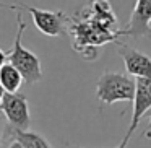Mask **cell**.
<instances>
[{
    "label": "cell",
    "instance_id": "6da1fadb",
    "mask_svg": "<svg viewBox=\"0 0 151 148\" xmlns=\"http://www.w3.org/2000/svg\"><path fill=\"white\" fill-rule=\"evenodd\" d=\"M28 25L23 21L21 13L17 15V36L13 41V47L8 52V64L15 67L23 77V82L26 85H34L42 78V69H41V60L33 51L23 47L21 38Z\"/></svg>",
    "mask_w": 151,
    "mask_h": 148
},
{
    "label": "cell",
    "instance_id": "7a4b0ae2",
    "mask_svg": "<svg viewBox=\"0 0 151 148\" xmlns=\"http://www.w3.org/2000/svg\"><path fill=\"white\" fill-rule=\"evenodd\" d=\"M96 96L107 106L119 101L133 103L135 78L117 72H104L96 83Z\"/></svg>",
    "mask_w": 151,
    "mask_h": 148
},
{
    "label": "cell",
    "instance_id": "3957f363",
    "mask_svg": "<svg viewBox=\"0 0 151 148\" xmlns=\"http://www.w3.org/2000/svg\"><path fill=\"white\" fill-rule=\"evenodd\" d=\"M0 114H4L8 124L5 125L10 130H29L31 114L29 103L24 93H5L0 103Z\"/></svg>",
    "mask_w": 151,
    "mask_h": 148
},
{
    "label": "cell",
    "instance_id": "277c9868",
    "mask_svg": "<svg viewBox=\"0 0 151 148\" xmlns=\"http://www.w3.org/2000/svg\"><path fill=\"white\" fill-rule=\"evenodd\" d=\"M18 8L29 12L34 26L42 34L50 38L65 34V25L68 23V17L63 12H49V10H41V8H36V7H26V5H21Z\"/></svg>",
    "mask_w": 151,
    "mask_h": 148
},
{
    "label": "cell",
    "instance_id": "5b68a950",
    "mask_svg": "<svg viewBox=\"0 0 151 148\" xmlns=\"http://www.w3.org/2000/svg\"><path fill=\"white\" fill-rule=\"evenodd\" d=\"M119 54L122 56V60L125 64V69L128 72V77L132 78H151V57L145 52L127 44L117 43Z\"/></svg>",
    "mask_w": 151,
    "mask_h": 148
},
{
    "label": "cell",
    "instance_id": "8992f818",
    "mask_svg": "<svg viewBox=\"0 0 151 148\" xmlns=\"http://www.w3.org/2000/svg\"><path fill=\"white\" fill-rule=\"evenodd\" d=\"M120 36H150L151 38V0L135 2L133 12L125 30L120 31Z\"/></svg>",
    "mask_w": 151,
    "mask_h": 148
},
{
    "label": "cell",
    "instance_id": "52a82bcc",
    "mask_svg": "<svg viewBox=\"0 0 151 148\" xmlns=\"http://www.w3.org/2000/svg\"><path fill=\"white\" fill-rule=\"evenodd\" d=\"M151 111V78H137L135 80V96H133V109H132V122L128 127V134L133 135L138 127L140 119Z\"/></svg>",
    "mask_w": 151,
    "mask_h": 148
},
{
    "label": "cell",
    "instance_id": "ba28073f",
    "mask_svg": "<svg viewBox=\"0 0 151 148\" xmlns=\"http://www.w3.org/2000/svg\"><path fill=\"white\" fill-rule=\"evenodd\" d=\"M2 138H13L18 140L24 148H52V145L46 140L44 135H41L39 132L34 130H10L5 127L2 132Z\"/></svg>",
    "mask_w": 151,
    "mask_h": 148
},
{
    "label": "cell",
    "instance_id": "9c48e42d",
    "mask_svg": "<svg viewBox=\"0 0 151 148\" xmlns=\"http://www.w3.org/2000/svg\"><path fill=\"white\" fill-rule=\"evenodd\" d=\"M21 83H23V77L12 64H5L0 69V86L5 93H8V95L18 93Z\"/></svg>",
    "mask_w": 151,
    "mask_h": 148
},
{
    "label": "cell",
    "instance_id": "30bf717a",
    "mask_svg": "<svg viewBox=\"0 0 151 148\" xmlns=\"http://www.w3.org/2000/svg\"><path fill=\"white\" fill-rule=\"evenodd\" d=\"M8 59V52L7 51H4V49H0V69L5 65V60Z\"/></svg>",
    "mask_w": 151,
    "mask_h": 148
},
{
    "label": "cell",
    "instance_id": "8fae6325",
    "mask_svg": "<svg viewBox=\"0 0 151 148\" xmlns=\"http://www.w3.org/2000/svg\"><path fill=\"white\" fill-rule=\"evenodd\" d=\"M130 138H132V134H128V132H127V135H125V138L120 142V145H119V147H115V148H127V145H128V140H130Z\"/></svg>",
    "mask_w": 151,
    "mask_h": 148
},
{
    "label": "cell",
    "instance_id": "7c38bea8",
    "mask_svg": "<svg viewBox=\"0 0 151 148\" xmlns=\"http://www.w3.org/2000/svg\"><path fill=\"white\" fill-rule=\"evenodd\" d=\"M8 148H24V147H23V145H21L18 140H13V138H12L10 145H8Z\"/></svg>",
    "mask_w": 151,
    "mask_h": 148
},
{
    "label": "cell",
    "instance_id": "4fadbf2b",
    "mask_svg": "<svg viewBox=\"0 0 151 148\" xmlns=\"http://www.w3.org/2000/svg\"><path fill=\"white\" fill-rule=\"evenodd\" d=\"M4 95H5V91L2 90V86H0V103H2V98H4Z\"/></svg>",
    "mask_w": 151,
    "mask_h": 148
},
{
    "label": "cell",
    "instance_id": "5bb4252c",
    "mask_svg": "<svg viewBox=\"0 0 151 148\" xmlns=\"http://www.w3.org/2000/svg\"><path fill=\"white\" fill-rule=\"evenodd\" d=\"M151 130V116H150V124H148V129H146V134H150Z\"/></svg>",
    "mask_w": 151,
    "mask_h": 148
},
{
    "label": "cell",
    "instance_id": "9a60e30c",
    "mask_svg": "<svg viewBox=\"0 0 151 148\" xmlns=\"http://www.w3.org/2000/svg\"><path fill=\"white\" fill-rule=\"evenodd\" d=\"M70 148H81V147H78V145H70Z\"/></svg>",
    "mask_w": 151,
    "mask_h": 148
},
{
    "label": "cell",
    "instance_id": "2e32d148",
    "mask_svg": "<svg viewBox=\"0 0 151 148\" xmlns=\"http://www.w3.org/2000/svg\"><path fill=\"white\" fill-rule=\"evenodd\" d=\"M2 142H4V138H2V134H0V143H2Z\"/></svg>",
    "mask_w": 151,
    "mask_h": 148
}]
</instances>
